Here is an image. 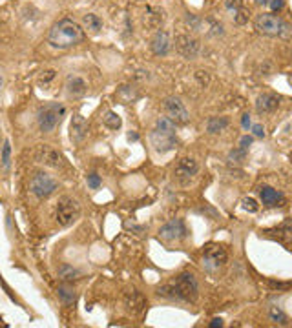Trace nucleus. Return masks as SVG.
Returning <instances> with one entry per match:
<instances>
[{
	"label": "nucleus",
	"instance_id": "obj_34",
	"mask_svg": "<svg viewBox=\"0 0 292 328\" xmlns=\"http://www.w3.org/2000/svg\"><path fill=\"white\" fill-rule=\"evenodd\" d=\"M225 7L228 11H237L243 7V0H225Z\"/></svg>",
	"mask_w": 292,
	"mask_h": 328
},
{
	"label": "nucleus",
	"instance_id": "obj_5",
	"mask_svg": "<svg viewBox=\"0 0 292 328\" xmlns=\"http://www.w3.org/2000/svg\"><path fill=\"white\" fill-rule=\"evenodd\" d=\"M79 215H81V205L73 197L64 195V197L59 199L55 210V219L61 226H71L79 219Z\"/></svg>",
	"mask_w": 292,
	"mask_h": 328
},
{
	"label": "nucleus",
	"instance_id": "obj_38",
	"mask_svg": "<svg viewBox=\"0 0 292 328\" xmlns=\"http://www.w3.org/2000/svg\"><path fill=\"white\" fill-rule=\"evenodd\" d=\"M212 33L214 35H223V26L218 22H212Z\"/></svg>",
	"mask_w": 292,
	"mask_h": 328
},
{
	"label": "nucleus",
	"instance_id": "obj_28",
	"mask_svg": "<svg viewBox=\"0 0 292 328\" xmlns=\"http://www.w3.org/2000/svg\"><path fill=\"white\" fill-rule=\"evenodd\" d=\"M148 26H152V28H157V26L161 24L162 20H164V11L162 9H152V7H148Z\"/></svg>",
	"mask_w": 292,
	"mask_h": 328
},
{
	"label": "nucleus",
	"instance_id": "obj_13",
	"mask_svg": "<svg viewBox=\"0 0 292 328\" xmlns=\"http://www.w3.org/2000/svg\"><path fill=\"white\" fill-rule=\"evenodd\" d=\"M197 172H199V164H197L195 159H192V157H181L179 161H177V164H175V168H174L175 179H179V180L192 179Z\"/></svg>",
	"mask_w": 292,
	"mask_h": 328
},
{
	"label": "nucleus",
	"instance_id": "obj_24",
	"mask_svg": "<svg viewBox=\"0 0 292 328\" xmlns=\"http://www.w3.org/2000/svg\"><path fill=\"white\" fill-rule=\"evenodd\" d=\"M82 26H84V30H88L90 33H99L102 30V20L95 15V13H86L84 17H82Z\"/></svg>",
	"mask_w": 292,
	"mask_h": 328
},
{
	"label": "nucleus",
	"instance_id": "obj_8",
	"mask_svg": "<svg viewBox=\"0 0 292 328\" xmlns=\"http://www.w3.org/2000/svg\"><path fill=\"white\" fill-rule=\"evenodd\" d=\"M188 234L187 226H185V221L183 219H172L170 223H166L159 230V239L166 242H174V241H181L185 239Z\"/></svg>",
	"mask_w": 292,
	"mask_h": 328
},
{
	"label": "nucleus",
	"instance_id": "obj_10",
	"mask_svg": "<svg viewBox=\"0 0 292 328\" xmlns=\"http://www.w3.org/2000/svg\"><path fill=\"white\" fill-rule=\"evenodd\" d=\"M150 141H152V146L157 153H168L177 146V139H175V133H168V131L156 130L152 131L150 135Z\"/></svg>",
	"mask_w": 292,
	"mask_h": 328
},
{
	"label": "nucleus",
	"instance_id": "obj_23",
	"mask_svg": "<svg viewBox=\"0 0 292 328\" xmlns=\"http://www.w3.org/2000/svg\"><path fill=\"white\" fill-rule=\"evenodd\" d=\"M228 117H210L206 120V131L208 133H219L228 128Z\"/></svg>",
	"mask_w": 292,
	"mask_h": 328
},
{
	"label": "nucleus",
	"instance_id": "obj_29",
	"mask_svg": "<svg viewBox=\"0 0 292 328\" xmlns=\"http://www.w3.org/2000/svg\"><path fill=\"white\" fill-rule=\"evenodd\" d=\"M185 22H187L188 28L194 31H201V26H203V20L199 19L197 15H194V13H187V15H185Z\"/></svg>",
	"mask_w": 292,
	"mask_h": 328
},
{
	"label": "nucleus",
	"instance_id": "obj_20",
	"mask_svg": "<svg viewBox=\"0 0 292 328\" xmlns=\"http://www.w3.org/2000/svg\"><path fill=\"white\" fill-rule=\"evenodd\" d=\"M57 298L64 306H73L77 303V290L73 288L71 283H64L57 286Z\"/></svg>",
	"mask_w": 292,
	"mask_h": 328
},
{
	"label": "nucleus",
	"instance_id": "obj_27",
	"mask_svg": "<svg viewBox=\"0 0 292 328\" xmlns=\"http://www.w3.org/2000/svg\"><path fill=\"white\" fill-rule=\"evenodd\" d=\"M102 122H104L106 128H110V130H119L121 126H123V120L119 117L115 112H108L102 119Z\"/></svg>",
	"mask_w": 292,
	"mask_h": 328
},
{
	"label": "nucleus",
	"instance_id": "obj_3",
	"mask_svg": "<svg viewBox=\"0 0 292 328\" xmlns=\"http://www.w3.org/2000/svg\"><path fill=\"white\" fill-rule=\"evenodd\" d=\"M254 26L261 35H267V37H281V38L292 37V26L289 22H285L283 19H280V17L272 15V13H261V15H258L254 20Z\"/></svg>",
	"mask_w": 292,
	"mask_h": 328
},
{
	"label": "nucleus",
	"instance_id": "obj_45",
	"mask_svg": "<svg viewBox=\"0 0 292 328\" xmlns=\"http://www.w3.org/2000/svg\"><path fill=\"white\" fill-rule=\"evenodd\" d=\"M254 2L258 6H268V4H270V0H254Z\"/></svg>",
	"mask_w": 292,
	"mask_h": 328
},
{
	"label": "nucleus",
	"instance_id": "obj_17",
	"mask_svg": "<svg viewBox=\"0 0 292 328\" xmlns=\"http://www.w3.org/2000/svg\"><path fill=\"white\" fill-rule=\"evenodd\" d=\"M260 197H261V203L267 206V208H278V206L285 205L283 193L278 192V190H274L272 186H261Z\"/></svg>",
	"mask_w": 292,
	"mask_h": 328
},
{
	"label": "nucleus",
	"instance_id": "obj_46",
	"mask_svg": "<svg viewBox=\"0 0 292 328\" xmlns=\"http://www.w3.org/2000/svg\"><path fill=\"white\" fill-rule=\"evenodd\" d=\"M128 141H139V135H137L135 131H133V133H130V135H128Z\"/></svg>",
	"mask_w": 292,
	"mask_h": 328
},
{
	"label": "nucleus",
	"instance_id": "obj_44",
	"mask_svg": "<svg viewBox=\"0 0 292 328\" xmlns=\"http://www.w3.org/2000/svg\"><path fill=\"white\" fill-rule=\"evenodd\" d=\"M285 232H287V234H289V237H291V239H292V221H291V223H287Z\"/></svg>",
	"mask_w": 292,
	"mask_h": 328
},
{
	"label": "nucleus",
	"instance_id": "obj_25",
	"mask_svg": "<svg viewBox=\"0 0 292 328\" xmlns=\"http://www.w3.org/2000/svg\"><path fill=\"white\" fill-rule=\"evenodd\" d=\"M81 270H77L73 268L71 265H63V267L59 268V277L63 279L64 283H73L77 279H81Z\"/></svg>",
	"mask_w": 292,
	"mask_h": 328
},
{
	"label": "nucleus",
	"instance_id": "obj_35",
	"mask_svg": "<svg viewBox=\"0 0 292 328\" xmlns=\"http://www.w3.org/2000/svg\"><path fill=\"white\" fill-rule=\"evenodd\" d=\"M252 137H249V135H245V137H241V141H239V148H243V149H249L250 148V144H252Z\"/></svg>",
	"mask_w": 292,
	"mask_h": 328
},
{
	"label": "nucleus",
	"instance_id": "obj_36",
	"mask_svg": "<svg viewBox=\"0 0 292 328\" xmlns=\"http://www.w3.org/2000/svg\"><path fill=\"white\" fill-rule=\"evenodd\" d=\"M283 6H285V0H270L272 11H280V9H283Z\"/></svg>",
	"mask_w": 292,
	"mask_h": 328
},
{
	"label": "nucleus",
	"instance_id": "obj_33",
	"mask_svg": "<svg viewBox=\"0 0 292 328\" xmlns=\"http://www.w3.org/2000/svg\"><path fill=\"white\" fill-rule=\"evenodd\" d=\"M86 180H88L90 190H99V188H100V177L97 174H90L86 177Z\"/></svg>",
	"mask_w": 292,
	"mask_h": 328
},
{
	"label": "nucleus",
	"instance_id": "obj_26",
	"mask_svg": "<svg viewBox=\"0 0 292 328\" xmlns=\"http://www.w3.org/2000/svg\"><path fill=\"white\" fill-rule=\"evenodd\" d=\"M0 162H2L4 172H9V166H11V143H9V141H4L2 155H0Z\"/></svg>",
	"mask_w": 292,
	"mask_h": 328
},
{
	"label": "nucleus",
	"instance_id": "obj_15",
	"mask_svg": "<svg viewBox=\"0 0 292 328\" xmlns=\"http://www.w3.org/2000/svg\"><path fill=\"white\" fill-rule=\"evenodd\" d=\"M88 130H90V126H88L86 119L82 117V115L77 113V115L71 117V122H69V139L75 144H81L86 139Z\"/></svg>",
	"mask_w": 292,
	"mask_h": 328
},
{
	"label": "nucleus",
	"instance_id": "obj_14",
	"mask_svg": "<svg viewBox=\"0 0 292 328\" xmlns=\"http://www.w3.org/2000/svg\"><path fill=\"white\" fill-rule=\"evenodd\" d=\"M150 50H152V53L157 57H164L170 53V50H172V42H170V35H168L164 30H159L152 37V40H150Z\"/></svg>",
	"mask_w": 292,
	"mask_h": 328
},
{
	"label": "nucleus",
	"instance_id": "obj_12",
	"mask_svg": "<svg viewBox=\"0 0 292 328\" xmlns=\"http://www.w3.org/2000/svg\"><path fill=\"white\" fill-rule=\"evenodd\" d=\"M37 161L44 166H50V168H59L64 164V157L55 148H51L48 144H44V146H38L37 149Z\"/></svg>",
	"mask_w": 292,
	"mask_h": 328
},
{
	"label": "nucleus",
	"instance_id": "obj_31",
	"mask_svg": "<svg viewBox=\"0 0 292 328\" xmlns=\"http://www.w3.org/2000/svg\"><path fill=\"white\" fill-rule=\"evenodd\" d=\"M249 19H250V11L247 7H241V9L234 11V22H236L237 26H245L249 22Z\"/></svg>",
	"mask_w": 292,
	"mask_h": 328
},
{
	"label": "nucleus",
	"instance_id": "obj_22",
	"mask_svg": "<svg viewBox=\"0 0 292 328\" xmlns=\"http://www.w3.org/2000/svg\"><path fill=\"white\" fill-rule=\"evenodd\" d=\"M268 319L272 323H276V325H280V327H287L289 325V317H287V314L283 312V308H281L280 304H270L268 306Z\"/></svg>",
	"mask_w": 292,
	"mask_h": 328
},
{
	"label": "nucleus",
	"instance_id": "obj_32",
	"mask_svg": "<svg viewBox=\"0 0 292 328\" xmlns=\"http://www.w3.org/2000/svg\"><path fill=\"white\" fill-rule=\"evenodd\" d=\"M241 205H243V210H247V211H258V208H260V205L256 203V199H252V197H245L241 201Z\"/></svg>",
	"mask_w": 292,
	"mask_h": 328
},
{
	"label": "nucleus",
	"instance_id": "obj_39",
	"mask_svg": "<svg viewBox=\"0 0 292 328\" xmlns=\"http://www.w3.org/2000/svg\"><path fill=\"white\" fill-rule=\"evenodd\" d=\"M208 327L210 328H218V327H223V319L221 317H214L210 323H208Z\"/></svg>",
	"mask_w": 292,
	"mask_h": 328
},
{
	"label": "nucleus",
	"instance_id": "obj_37",
	"mask_svg": "<svg viewBox=\"0 0 292 328\" xmlns=\"http://www.w3.org/2000/svg\"><path fill=\"white\" fill-rule=\"evenodd\" d=\"M252 131H254L256 137H265V130H263L261 124H254V126H252Z\"/></svg>",
	"mask_w": 292,
	"mask_h": 328
},
{
	"label": "nucleus",
	"instance_id": "obj_1",
	"mask_svg": "<svg viewBox=\"0 0 292 328\" xmlns=\"http://www.w3.org/2000/svg\"><path fill=\"white\" fill-rule=\"evenodd\" d=\"M157 296L170 301H183V303H194L199 296V285L195 277L190 272L179 273L174 281L168 285L157 288Z\"/></svg>",
	"mask_w": 292,
	"mask_h": 328
},
{
	"label": "nucleus",
	"instance_id": "obj_9",
	"mask_svg": "<svg viewBox=\"0 0 292 328\" xmlns=\"http://www.w3.org/2000/svg\"><path fill=\"white\" fill-rule=\"evenodd\" d=\"M175 50L185 59H195L201 51V44H199L197 38L190 37L187 33H179L175 37Z\"/></svg>",
	"mask_w": 292,
	"mask_h": 328
},
{
	"label": "nucleus",
	"instance_id": "obj_2",
	"mask_svg": "<svg viewBox=\"0 0 292 328\" xmlns=\"http://www.w3.org/2000/svg\"><path fill=\"white\" fill-rule=\"evenodd\" d=\"M84 40V30L71 19H63L48 31V44L57 50H69Z\"/></svg>",
	"mask_w": 292,
	"mask_h": 328
},
{
	"label": "nucleus",
	"instance_id": "obj_41",
	"mask_svg": "<svg viewBox=\"0 0 292 328\" xmlns=\"http://www.w3.org/2000/svg\"><path fill=\"white\" fill-rule=\"evenodd\" d=\"M126 228L133 230L135 234H141V232H144V226H137V224H131V223H126Z\"/></svg>",
	"mask_w": 292,
	"mask_h": 328
},
{
	"label": "nucleus",
	"instance_id": "obj_7",
	"mask_svg": "<svg viewBox=\"0 0 292 328\" xmlns=\"http://www.w3.org/2000/svg\"><path fill=\"white\" fill-rule=\"evenodd\" d=\"M228 259V254H227V250L223 246H219V244H208L205 248V252H203V257H201V263H203V268H205L206 272H218L219 268L223 267L225 263Z\"/></svg>",
	"mask_w": 292,
	"mask_h": 328
},
{
	"label": "nucleus",
	"instance_id": "obj_16",
	"mask_svg": "<svg viewBox=\"0 0 292 328\" xmlns=\"http://www.w3.org/2000/svg\"><path fill=\"white\" fill-rule=\"evenodd\" d=\"M280 102H281L280 95H276V93H263L256 100V112L261 113V115L263 113H272L280 108Z\"/></svg>",
	"mask_w": 292,
	"mask_h": 328
},
{
	"label": "nucleus",
	"instance_id": "obj_42",
	"mask_svg": "<svg viewBox=\"0 0 292 328\" xmlns=\"http://www.w3.org/2000/svg\"><path fill=\"white\" fill-rule=\"evenodd\" d=\"M268 285L272 286V288H289V286H291V283H276V281H270Z\"/></svg>",
	"mask_w": 292,
	"mask_h": 328
},
{
	"label": "nucleus",
	"instance_id": "obj_30",
	"mask_svg": "<svg viewBox=\"0 0 292 328\" xmlns=\"http://www.w3.org/2000/svg\"><path fill=\"white\" fill-rule=\"evenodd\" d=\"M245 159H247V149H243V148L232 149L228 153V161L234 162V164H241Z\"/></svg>",
	"mask_w": 292,
	"mask_h": 328
},
{
	"label": "nucleus",
	"instance_id": "obj_18",
	"mask_svg": "<svg viewBox=\"0 0 292 328\" xmlns=\"http://www.w3.org/2000/svg\"><path fill=\"white\" fill-rule=\"evenodd\" d=\"M125 306L133 316H139L144 310V306H146V299H144V296L139 290H130L126 292L125 296Z\"/></svg>",
	"mask_w": 292,
	"mask_h": 328
},
{
	"label": "nucleus",
	"instance_id": "obj_11",
	"mask_svg": "<svg viewBox=\"0 0 292 328\" xmlns=\"http://www.w3.org/2000/svg\"><path fill=\"white\" fill-rule=\"evenodd\" d=\"M164 110H166L168 117L172 119L174 122L187 124L190 120V113H188L187 106L183 104L177 97H166L164 99Z\"/></svg>",
	"mask_w": 292,
	"mask_h": 328
},
{
	"label": "nucleus",
	"instance_id": "obj_19",
	"mask_svg": "<svg viewBox=\"0 0 292 328\" xmlns=\"http://www.w3.org/2000/svg\"><path fill=\"white\" fill-rule=\"evenodd\" d=\"M66 91H68L69 97H73V99H79V97H84L88 91V84L86 81L82 79V77H68V81H66Z\"/></svg>",
	"mask_w": 292,
	"mask_h": 328
},
{
	"label": "nucleus",
	"instance_id": "obj_43",
	"mask_svg": "<svg viewBox=\"0 0 292 328\" xmlns=\"http://www.w3.org/2000/svg\"><path fill=\"white\" fill-rule=\"evenodd\" d=\"M55 77V71L53 69H50V71H46V77H42V82H48V81H51Z\"/></svg>",
	"mask_w": 292,
	"mask_h": 328
},
{
	"label": "nucleus",
	"instance_id": "obj_6",
	"mask_svg": "<svg viewBox=\"0 0 292 328\" xmlns=\"http://www.w3.org/2000/svg\"><path fill=\"white\" fill-rule=\"evenodd\" d=\"M30 188H32V193L38 199H48L50 195L57 192L59 188V182H57L50 174L46 172H37L33 175L32 180H30Z\"/></svg>",
	"mask_w": 292,
	"mask_h": 328
},
{
	"label": "nucleus",
	"instance_id": "obj_40",
	"mask_svg": "<svg viewBox=\"0 0 292 328\" xmlns=\"http://www.w3.org/2000/svg\"><path fill=\"white\" fill-rule=\"evenodd\" d=\"M241 126L245 128V130H249L250 128V115L249 113H245V115L241 117Z\"/></svg>",
	"mask_w": 292,
	"mask_h": 328
},
{
	"label": "nucleus",
	"instance_id": "obj_4",
	"mask_svg": "<svg viewBox=\"0 0 292 328\" xmlns=\"http://www.w3.org/2000/svg\"><path fill=\"white\" fill-rule=\"evenodd\" d=\"M64 113H66V108L61 102H48V104H44L37 113V122L40 131L51 133L57 128V124L61 122V117H63Z\"/></svg>",
	"mask_w": 292,
	"mask_h": 328
},
{
	"label": "nucleus",
	"instance_id": "obj_21",
	"mask_svg": "<svg viewBox=\"0 0 292 328\" xmlns=\"http://www.w3.org/2000/svg\"><path fill=\"white\" fill-rule=\"evenodd\" d=\"M139 91H137L133 86H128V84H123V86H119L117 89V99L123 102V104H130V102H135L139 100Z\"/></svg>",
	"mask_w": 292,
	"mask_h": 328
}]
</instances>
